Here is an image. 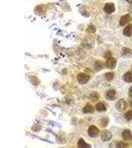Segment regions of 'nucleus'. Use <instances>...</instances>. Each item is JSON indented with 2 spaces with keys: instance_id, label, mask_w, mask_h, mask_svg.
<instances>
[{
  "instance_id": "20",
  "label": "nucleus",
  "mask_w": 132,
  "mask_h": 148,
  "mask_svg": "<svg viewBox=\"0 0 132 148\" xmlns=\"http://www.w3.org/2000/svg\"><path fill=\"white\" fill-rule=\"evenodd\" d=\"M124 118L127 121H130L132 119V111L127 112L124 115Z\"/></svg>"
},
{
  "instance_id": "26",
  "label": "nucleus",
  "mask_w": 132,
  "mask_h": 148,
  "mask_svg": "<svg viewBox=\"0 0 132 148\" xmlns=\"http://www.w3.org/2000/svg\"><path fill=\"white\" fill-rule=\"evenodd\" d=\"M128 3H132V0H126Z\"/></svg>"
},
{
  "instance_id": "18",
  "label": "nucleus",
  "mask_w": 132,
  "mask_h": 148,
  "mask_svg": "<svg viewBox=\"0 0 132 148\" xmlns=\"http://www.w3.org/2000/svg\"><path fill=\"white\" fill-rule=\"evenodd\" d=\"M104 67V65H103V63L98 61L96 62L95 64V69L96 71H100L102 70V69H103Z\"/></svg>"
},
{
  "instance_id": "5",
  "label": "nucleus",
  "mask_w": 132,
  "mask_h": 148,
  "mask_svg": "<svg viewBox=\"0 0 132 148\" xmlns=\"http://www.w3.org/2000/svg\"><path fill=\"white\" fill-rule=\"evenodd\" d=\"M100 136H101V139L102 141L107 142L111 139L112 135L110 131L108 130H105L102 131Z\"/></svg>"
},
{
  "instance_id": "22",
  "label": "nucleus",
  "mask_w": 132,
  "mask_h": 148,
  "mask_svg": "<svg viewBox=\"0 0 132 148\" xmlns=\"http://www.w3.org/2000/svg\"><path fill=\"white\" fill-rule=\"evenodd\" d=\"M97 30V29L93 25H90L88 28L87 29V32L88 33H95Z\"/></svg>"
},
{
  "instance_id": "21",
  "label": "nucleus",
  "mask_w": 132,
  "mask_h": 148,
  "mask_svg": "<svg viewBox=\"0 0 132 148\" xmlns=\"http://www.w3.org/2000/svg\"><path fill=\"white\" fill-rule=\"evenodd\" d=\"M114 74L113 73H107L105 75V79L107 81H111L113 79Z\"/></svg>"
},
{
  "instance_id": "27",
  "label": "nucleus",
  "mask_w": 132,
  "mask_h": 148,
  "mask_svg": "<svg viewBox=\"0 0 132 148\" xmlns=\"http://www.w3.org/2000/svg\"></svg>"
},
{
  "instance_id": "8",
  "label": "nucleus",
  "mask_w": 132,
  "mask_h": 148,
  "mask_svg": "<svg viewBox=\"0 0 132 148\" xmlns=\"http://www.w3.org/2000/svg\"><path fill=\"white\" fill-rule=\"evenodd\" d=\"M129 146L128 143L123 142H113L110 145L109 147L111 148H127Z\"/></svg>"
},
{
  "instance_id": "14",
  "label": "nucleus",
  "mask_w": 132,
  "mask_h": 148,
  "mask_svg": "<svg viewBox=\"0 0 132 148\" xmlns=\"http://www.w3.org/2000/svg\"><path fill=\"white\" fill-rule=\"evenodd\" d=\"M78 146L80 148H90L91 147V145L86 143L83 138H80L78 142Z\"/></svg>"
},
{
  "instance_id": "19",
  "label": "nucleus",
  "mask_w": 132,
  "mask_h": 148,
  "mask_svg": "<svg viewBox=\"0 0 132 148\" xmlns=\"http://www.w3.org/2000/svg\"><path fill=\"white\" fill-rule=\"evenodd\" d=\"M109 122V118H103L102 120H100V126L102 127H106L107 125Z\"/></svg>"
},
{
  "instance_id": "12",
  "label": "nucleus",
  "mask_w": 132,
  "mask_h": 148,
  "mask_svg": "<svg viewBox=\"0 0 132 148\" xmlns=\"http://www.w3.org/2000/svg\"><path fill=\"white\" fill-rule=\"evenodd\" d=\"M95 111V108L93 105L88 103L83 108V112L84 114H91L93 113Z\"/></svg>"
},
{
  "instance_id": "9",
  "label": "nucleus",
  "mask_w": 132,
  "mask_h": 148,
  "mask_svg": "<svg viewBox=\"0 0 132 148\" xmlns=\"http://www.w3.org/2000/svg\"><path fill=\"white\" fill-rule=\"evenodd\" d=\"M105 97L109 101H113L116 97V92L113 89H110L105 93Z\"/></svg>"
},
{
  "instance_id": "24",
  "label": "nucleus",
  "mask_w": 132,
  "mask_h": 148,
  "mask_svg": "<svg viewBox=\"0 0 132 148\" xmlns=\"http://www.w3.org/2000/svg\"><path fill=\"white\" fill-rule=\"evenodd\" d=\"M128 94H129V97L132 99V86L129 88Z\"/></svg>"
},
{
  "instance_id": "2",
  "label": "nucleus",
  "mask_w": 132,
  "mask_h": 148,
  "mask_svg": "<svg viewBox=\"0 0 132 148\" xmlns=\"http://www.w3.org/2000/svg\"><path fill=\"white\" fill-rule=\"evenodd\" d=\"M128 107L127 102L125 100L122 98L117 101L116 104V108L118 111L122 112L125 110Z\"/></svg>"
},
{
  "instance_id": "13",
  "label": "nucleus",
  "mask_w": 132,
  "mask_h": 148,
  "mask_svg": "<svg viewBox=\"0 0 132 148\" xmlns=\"http://www.w3.org/2000/svg\"><path fill=\"white\" fill-rule=\"evenodd\" d=\"M95 109L98 112H103L107 111V108L103 103H98L95 106Z\"/></svg>"
},
{
  "instance_id": "17",
  "label": "nucleus",
  "mask_w": 132,
  "mask_h": 148,
  "mask_svg": "<svg viewBox=\"0 0 132 148\" xmlns=\"http://www.w3.org/2000/svg\"><path fill=\"white\" fill-rule=\"evenodd\" d=\"M99 98H100V97H99L98 94L97 92H92L91 94H90L89 98L91 102H96V101L98 100Z\"/></svg>"
},
{
  "instance_id": "25",
  "label": "nucleus",
  "mask_w": 132,
  "mask_h": 148,
  "mask_svg": "<svg viewBox=\"0 0 132 148\" xmlns=\"http://www.w3.org/2000/svg\"><path fill=\"white\" fill-rule=\"evenodd\" d=\"M128 10H129V12H130L132 13V5L129 6V8H128Z\"/></svg>"
},
{
  "instance_id": "23",
  "label": "nucleus",
  "mask_w": 132,
  "mask_h": 148,
  "mask_svg": "<svg viewBox=\"0 0 132 148\" xmlns=\"http://www.w3.org/2000/svg\"><path fill=\"white\" fill-rule=\"evenodd\" d=\"M111 52H110V51H107V52H106L105 54H104V57H105V58H107V59H109V58L111 57Z\"/></svg>"
},
{
  "instance_id": "6",
  "label": "nucleus",
  "mask_w": 132,
  "mask_h": 148,
  "mask_svg": "<svg viewBox=\"0 0 132 148\" xmlns=\"http://www.w3.org/2000/svg\"><path fill=\"white\" fill-rule=\"evenodd\" d=\"M132 21V16L130 14H127L125 15H123L122 17H121L119 21V24L121 26H124Z\"/></svg>"
},
{
  "instance_id": "4",
  "label": "nucleus",
  "mask_w": 132,
  "mask_h": 148,
  "mask_svg": "<svg viewBox=\"0 0 132 148\" xmlns=\"http://www.w3.org/2000/svg\"><path fill=\"white\" fill-rule=\"evenodd\" d=\"M100 133V130L95 125H91L88 129V134L90 137L95 138L98 136Z\"/></svg>"
},
{
  "instance_id": "15",
  "label": "nucleus",
  "mask_w": 132,
  "mask_h": 148,
  "mask_svg": "<svg viewBox=\"0 0 132 148\" xmlns=\"http://www.w3.org/2000/svg\"><path fill=\"white\" fill-rule=\"evenodd\" d=\"M121 53L124 57H128L130 56L132 54V51L130 49H128L127 47H123L121 51Z\"/></svg>"
},
{
  "instance_id": "11",
  "label": "nucleus",
  "mask_w": 132,
  "mask_h": 148,
  "mask_svg": "<svg viewBox=\"0 0 132 148\" xmlns=\"http://www.w3.org/2000/svg\"><path fill=\"white\" fill-rule=\"evenodd\" d=\"M123 34L126 37H130L132 36V24H129L124 29Z\"/></svg>"
},
{
  "instance_id": "10",
  "label": "nucleus",
  "mask_w": 132,
  "mask_h": 148,
  "mask_svg": "<svg viewBox=\"0 0 132 148\" xmlns=\"http://www.w3.org/2000/svg\"><path fill=\"white\" fill-rule=\"evenodd\" d=\"M122 137L126 141H130L132 140V134L129 130H124L122 133Z\"/></svg>"
},
{
  "instance_id": "16",
  "label": "nucleus",
  "mask_w": 132,
  "mask_h": 148,
  "mask_svg": "<svg viewBox=\"0 0 132 148\" xmlns=\"http://www.w3.org/2000/svg\"><path fill=\"white\" fill-rule=\"evenodd\" d=\"M123 79L124 81L128 83H132V73L129 71L125 74L123 76Z\"/></svg>"
},
{
  "instance_id": "1",
  "label": "nucleus",
  "mask_w": 132,
  "mask_h": 148,
  "mask_svg": "<svg viewBox=\"0 0 132 148\" xmlns=\"http://www.w3.org/2000/svg\"><path fill=\"white\" fill-rule=\"evenodd\" d=\"M77 80L78 83L81 84H86L90 80L91 77L89 74L85 73H80L77 75Z\"/></svg>"
},
{
  "instance_id": "7",
  "label": "nucleus",
  "mask_w": 132,
  "mask_h": 148,
  "mask_svg": "<svg viewBox=\"0 0 132 148\" xmlns=\"http://www.w3.org/2000/svg\"><path fill=\"white\" fill-rule=\"evenodd\" d=\"M115 8L114 4L112 3H108L105 4L103 8V10L107 14H112L115 12Z\"/></svg>"
},
{
  "instance_id": "3",
  "label": "nucleus",
  "mask_w": 132,
  "mask_h": 148,
  "mask_svg": "<svg viewBox=\"0 0 132 148\" xmlns=\"http://www.w3.org/2000/svg\"><path fill=\"white\" fill-rule=\"evenodd\" d=\"M105 66L107 69L109 70H113L115 69L117 65V60L113 57H110L107 59L105 62Z\"/></svg>"
}]
</instances>
